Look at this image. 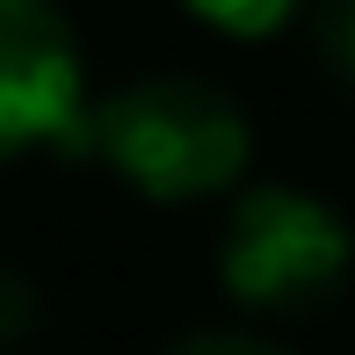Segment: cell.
<instances>
[{"label":"cell","instance_id":"7a4b0ae2","mask_svg":"<svg viewBox=\"0 0 355 355\" xmlns=\"http://www.w3.org/2000/svg\"><path fill=\"white\" fill-rule=\"evenodd\" d=\"M348 276V225L319 196L297 189H247L232 203L218 247V283L247 312H312Z\"/></svg>","mask_w":355,"mask_h":355},{"label":"cell","instance_id":"5b68a950","mask_svg":"<svg viewBox=\"0 0 355 355\" xmlns=\"http://www.w3.org/2000/svg\"><path fill=\"white\" fill-rule=\"evenodd\" d=\"M37 312H44V304H37V283H29L22 268L0 261V341H22V334L37 327Z\"/></svg>","mask_w":355,"mask_h":355},{"label":"cell","instance_id":"8992f818","mask_svg":"<svg viewBox=\"0 0 355 355\" xmlns=\"http://www.w3.org/2000/svg\"><path fill=\"white\" fill-rule=\"evenodd\" d=\"M174 355H276V341H261V334H182Z\"/></svg>","mask_w":355,"mask_h":355},{"label":"cell","instance_id":"6da1fadb","mask_svg":"<svg viewBox=\"0 0 355 355\" xmlns=\"http://www.w3.org/2000/svg\"><path fill=\"white\" fill-rule=\"evenodd\" d=\"M80 153L109 159L153 203H196L239 182L254 131H247V109L225 87L189 73H153L109 102H87Z\"/></svg>","mask_w":355,"mask_h":355},{"label":"cell","instance_id":"3957f363","mask_svg":"<svg viewBox=\"0 0 355 355\" xmlns=\"http://www.w3.org/2000/svg\"><path fill=\"white\" fill-rule=\"evenodd\" d=\"M87 131L80 44L51 0H0V159L66 145Z\"/></svg>","mask_w":355,"mask_h":355},{"label":"cell","instance_id":"277c9868","mask_svg":"<svg viewBox=\"0 0 355 355\" xmlns=\"http://www.w3.org/2000/svg\"><path fill=\"white\" fill-rule=\"evenodd\" d=\"M211 29L225 37H276V29L297 15V0H189Z\"/></svg>","mask_w":355,"mask_h":355}]
</instances>
